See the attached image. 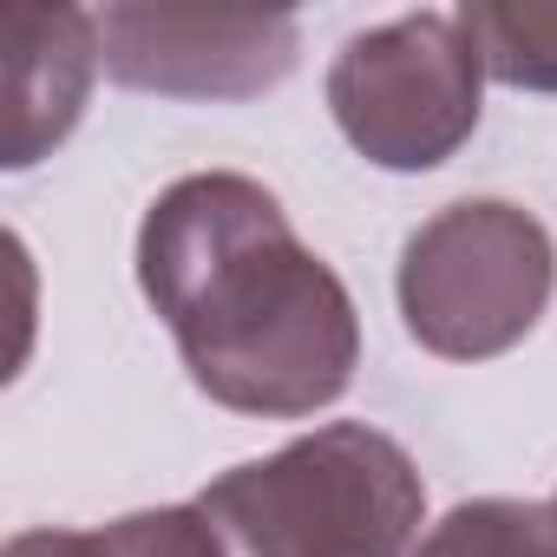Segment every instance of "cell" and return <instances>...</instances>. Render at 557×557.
<instances>
[{
  "mask_svg": "<svg viewBox=\"0 0 557 557\" xmlns=\"http://www.w3.org/2000/svg\"><path fill=\"white\" fill-rule=\"evenodd\" d=\"M106 73L158 99H256L296 66L289 14H197V8H106Z\"/></svg>",
  "mask_w": 557,
  "mask_h": 557,
  "instance_id": "5",
  "label": "cell"
},
{
  "mask_svg": "<svg viewBox=\"0 0 557 557\" xmlns=\"http://www.w3.org/2000/svg\"><path fill=\"white\" fill-rule=\"evenodd\" d=\"M407 557H557V498L453 505Z\"/></svg>",
  "mask_w": 557,
  "mask_h": 557,
  "instance_id": "7",
  "label": "cell"
},
{
  "mask_svg": "<svg viewBox=\"0 0 557 557\" xmlns=\"http://www.w3.org/2000/svg\"><path fill=\"white\" fill-rule=\"evenodd\" d=\"M99 21L79 8L8 14V164H40L86 112L99 73Z\"/></svg>",
  "mask_w": 557,
  "mask_h": 557,
  "instance_id": "6",
  "label": "cell"
},
{
  "mask_svg": "<svg viewBox=\"0 0 557 557\" xmlns=\"http://www.w3.org/2000/svg\"><path fill=\"white\" fill-rule=\"evenodd\" d=\"M459 27L472 34L492 79L524 92H557V8L550 0H505V8H459Z\"/></svg>",
  "mask_w": 557,
  "mask_h": 557,
  "instance_id": "8",
  "label": "cell"
},
{
  "mask_svg": "<svg viewBox=\"0 0 557 557\" xmlns=\"http://www.w3.org/2000/svg\"><path fill=\"white\" fill-rule=\"evenodd\" d=\"M197 511L223 557H407L426 485L400 440L342 420L223 472Z\"/></svg>",
  "mask_w": 557,
  "mask_h": 557,
  "instance_id": "2",
  "label": "cell"
},
{
  "mask_svg": "<svg viewBox=\"0 0 557 557\" xmlns=\"http://www.w3.org/2000/svg\"><path fill=\"white\" fill-rule=\"evenodd\" d=\"M557 289V249L518 203H453L407 236L400 315L440 361H492L518 348Z\"/></svg>",
  "mask_w": 557,
  "mask_h": 557,
  "instance_id": "3",
  "label": "cell"
},
{
  "mask_svg": "<svg viewBox=\"0 0 557 557\" xmlns=\"http://www.w3.org/2000/svg\"><path fill=\"white\" fill-rule=\"evenodd\" d=\"M138 283L190 381L256 420H302L348 394L361 322L342 275L256 177H177L138 230Z\"/></svg>",
  "mask_w": 557,
  "mask_h": 557,
  "instance_id": "1",
  "label": "cell"
},
{
  "mask_svg": "<svg viewBox=\"0 0 557 557\" xmlns=\"http://www.w3.org/2000/svg\"><path fill=\"white\" fill-rule=\"evenodd\" d=\"M119 557H223L210 518L197 505H164V511H132L119 524H106Z\"/></svg>",
  "mask_w": 557,
  "mask_h": 557,
  "instance_id": "9",
  "label": "cell"
},
{
  "mask_svg": "<svg viewBox=\"0 0 557 557\" xmlns=\"http://www.w3.org/2000/svg\"><path fill=\"white\" fill-rule=\"evenodd\" d=\"M485 60L459 14H407L355 34L329 73L342 138L381 171H433L479 125Z\"/></svg>",
  "mask_w": 557,
  "mask_h": 557,
  "instance_id": "4",
  "label": "cell"
},
{
  "mask_svg": "<svg viewBox=\"0 0 557 557\" xmlns=\"http://www.w3.org/2000/svg\"><path fill=\"white\" fill-rule=\"evenodd\" d=\"M0 557H119L106 531H21Z\"/></svg>",
  "mask_w": 557,
  "mask_h": 557,
  "instance_id": "10",
  "label": "cell"
}]
</instances>
